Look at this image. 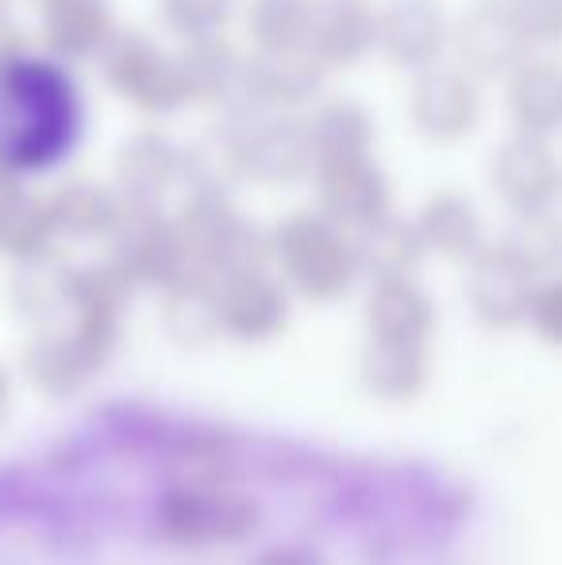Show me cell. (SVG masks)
Here are the masks:
<instances>
[{"label": "cell", "instance_id": "1", "mask_svg": "<svg viewBox=\"0 0 562 565\" xmlns=\"http://www.w3.org/2000/svg\"><path fill=\"white\" fill-rule=\"evenodd\" d=\"M89 108L62 58L23 54L0 74V162L15 173H51L85 139Z\"/></svg>", "mask_w": 562, "mask_h": 565}, {"label": "cell", "instance_id": "2", "mask_svg": "<svg viewBox=\"0 0 562 565\" xmlns=\"http://www.w3.org/2000/svg\"><path fill=\"white\" fill-rule=\"evenodd\" d=\"M271 258L282 277L308 300H339L359 281V250L351 231L331 224L324 212H293L271 235Z\"/></svg>", "mask_w": 562, "mask_h": 565}, {"label": "cell", "instance_id": "3", "mask_svg": "<svg viewBox=\"0 0 562 565\" xmlns=\"http://www.w3.org/2000/svg\"><path fill=\"white\" fill-rule=\"evenodd\" d=\"M178 227L185 235L193 266L209 274H232V269L266 266L271 258V235H263L220 185L189 189L178 212Z\"/></svg>", "mask_w": 562, "mask_h": 565}, {"label": "cell", "instance_id": "4", "mask_svg": "<svg viewBox=\"0 0 562 565\" xmlns=\"http://www.w3.org/2000/svg\"><path fill=\"white\" fill-rule=\"evenodd\" d=\"M100 70L116 97L150 116H170L189 105L185 77L178 54L162 51L150 35L136 28H116L100 51Z\"/></svg>", "mask_w": 562, "mask_h": 565}, {"label": "cell", "instance_id": "5", "mask_svg": "<svg viewBox=\"0 0 562 565\" xmlns=\"http://www.w3.org/2000/svg\"><path fill=\"white\" fill-rule=\"evenodd\" d=\"M108 243H113V262L136 289L162 292L185 269H193L178 216H166L162 204H128Z\"/></svg>", "mask_w": 562, "mask_h": 565}, {"label": "cell", "instance_id": "6", "mask_svg": "<svg viewBox=\"0 0 562 565\" xmlns=\"http://www.w3.org/2000/svg\"><path fill=\"white\" fill-rule=\"evenodd\" d=\"M240 127L243 178L263 185H297L316 170L308 119L293 113H227Z\"/></svg>", "mask_w": 562, "mask_h": 565}, {"label": "cell", "instance_id": "7", "mask_svg": "<svg viewBox=\"0 0 562 565\" xmlns=\"http://www.w3.org/2000/svg\"><path fill=\"white\" fill-rule=\"evenodd\" d=\"M255 527V508L232 489L216 484H181L158 508V531L173 546H224Z\"/></svg>", "mask_w": 562, "mask_h": 565}, {"label": "cell", "instance_id": "8", "mask_svg": "<svg viewBox=\"0 0 562 565\" xmlns=\"http://www.w3.org/2000/svg\"><path fill=\"white\" fill-rule=\"evenodd\" d=\"M409 119H413L416 135L435 147L463 142L481 124L478 77L470 70L439 66V62L421 70L409 89Z\"/></svg>", "mask_w": 562, "mask_h": 565}, {"label": "cell", "instance_id": "9", "mask_svg": "<svg viewBox=\"0 0 562 565\" xmlns=\"http://www.w3.org/2000/svg\"><path fill=\"white\" fill-rule=\"evenodd\" d=\"M466 266H470V274H466V297H470L474 316L486 328L509 331L528 323V308H532L540 274L509 243L481 246Z\"/></svg>", "mask_w": 562, "mask_h": 565}, {"label": "cell", "instance_id": "10", "mask_svg": "<svg viewBox=\"0 0 562 565\" xmlns=\"http://www.w3.org/2000/svg\"><path fill=\"white\" fill-rule=\"evenodd\" d=\"M489 181L512 216L548 212L562 196V162L543 135L517 131L494 150Z\"/></svg>", "mask_w": 562, "mask_h": 565}, {"label": "cell", "instance_id": "11", "mask_svg": "<svg viewBox=\"0 0 562 565\" xmlns=\"http://www.w3.org/2000/svg\"><path fill=\"white\" fill-rule=\"evenodd\" d=\"M220 331L240 342H266L289 323V292L266 266L232 269L216 277Z\"/></svg>", "mask_w": 562, "mask_h": 565}, {"label": "cell", "instance_id": "12", "mask_svg": "<svg viewBox=\"0 0 562 565\" xmlns=\"http://www.w3.org/2000/svg\"><path fill=\"white\" fill-rule=\"evenodd\" d=\"M316 201L320 212L343 231H362L393 212V189L374 158H339L316 166Z\"/></svg>", "mask_w": 562, "mask_h": 565}, {"label": "cell", "instance_id": "13", "mask_svg": "<svg viewBox=\"0 0 562 565\" xmlns=\"http://www.w3.org/2000/svg\"><path fill=\"white\" fill-rule=\"evenodd\" d=\"M324 74L328 70L300 51H274L247 58V82H243V97L227 113H297V108L312 105L324 93Z\"/></svg>", "mask_w": 562, "mask_h": 565}, {"label": "cell", "instance_id": "14", "mask_svg": "<svg viewBox=\"0 0 562 565\" xmlns=\"http://www.w3.org/2000/svg\"><path fill=\"white\" fill-rule=\"evenodd\" d=\"M447 15L435 0H390L385 12H378V51L401 70L435 66L447 51Z\"/></svg>", "mask_w": 562, "mask_h": 565}, {"label": "cell", "instance_id": "15", "mask_svg": "<svg viewBox=\"0 0 562 565\" xmlns=\"http://www.w3.org/2000/svg\"><path fill=\"white\" fill-rule=\"evenodd\" d=\"M324 70H351L378 51V12L370 0H316L305 39Z\"/></svg>", "mask_w": 562, "mask_h": 565}, {"label": "cell", "instance_id": "16", "mask_svg": "<svg viewBox=\"0 0 562 565\" xmlns=\"http://www.w3.org/2000/svg\"><path fill=\"white\" fill-rule=\"evenodd\" d=\"M185 150L162 131H136L120 142L113 162L116 193L124 204H162L166 193L181 181Z\"/></svg>", "mask_w": 562, "mask_h": 565}, {"label": "cell", "instance_id": "17", "mask_svg": "<svg viewBox=\"0 0 562 565\" xmlns=\"http://www.w3.org/2000/svg\"><path fill=\"white\" fill-rule=\"evenodd\" d=\"M463 70L474 77H509L528 58V39L509 12V0H481L458 28Z\"/></svg>", "mask_w": 562, "mask_h": 565}, {"label": "cell", "instance_id": "18", "mask_svg": "<svg viewBox=\"0 0 562 565\" xmlns=\"http://www.w3.org/2000/svg\"><path fill=\"white\" fill-rule=\"evenodd\" d=\"M181 77H185L189 105H240L243 82H247V58L227 43L224 35L185 39V51L178 54Z\"/></svg>", "mask_w": 562, "mask_h": 565}, {"label": "cell", "instance_id": "19", "mask_svg": "<svg viewBox=\"0 0 562 565\" xmlns=\"http://www.w3.org/2000/svg\"><path fill=\"white\" fill-rule=\"evenodd\" d=\"M116 31L108 0H43V43L54 58L93 62Z\"/></svg>", "mask_w": 562, "mask_h": 565}, {"label": "cell", "instance_id": "20", "mask_svg": "<svg viewBox=\"0 0 562 565\" xmlns=\"http://www.w3.org/2000/svg\"><path fill=\"white\" fill-rule=\"evenodd\" d=\"M362 385L374 396L393 404L416 401L432 377V358L427 342H397V339H374L370 335L367 350L359 358Z\"/></svg>", "mask_w": 562, "mask_h": 565}, {"label": "cell", "instance_id": "21", "mask_svg": "<svg viewBox=\"0 0 562 565\" xmlns=\"http://www.w3.org/2000/svg\"><path fill=\"white\" fill-rule=\"evenodd\" d=\"M509 116L517 131L543 135L551 139L562 131V62L551 58H524L509 77Z\"/></svg>", "mask_w": 562, "mask_h": 565}, {"label": "cell", "instance_id": "22", "mask_svg": "<svg viewBox=\"0 0 562 565\" xmlns=\"http://www.w3.org/2000/svg\"><path fill=\"white\" fill-rule=\"evenodd\" d=\"M367 328L374 339L427 342L435 331V305L413 277L374 281L367 300Z\"/></svg>", "mask_w": 562, "mask_h": 565}, {"label": "cell", "instance_id": "23", "mask_svg": "<svg viewBox=\"0 0 562 565\" xmlns=\"http://www.w3.org/2000/svg\"><path fill=\"white\" fill-rule=\"evenodd\" d=\"M354 250H359L362 274H370L374 281H390V277H413L421 269L427 246L416 231V220L385 212L370 227L354 231Z\"/></svg>", "mask_w": 562, "mask_h": 565}, {"label": "cell", "instance_id": "24", "mask_svg": "<svg viewBox=\"0 0 562 565\" xmlns=\"http://www.w3.org/2000/svg\"><path fill=\"white\" fill-rule=\"evenodd\" d=\"M427 254H439L447 262H470L486 246V224L474 201L463 193H435L416 216Z\"/></svg>", "mask_w": 562, "mask_h": 565}, {"label": "cell", "instance_id": "25", "mask_svg": "<svg viewBox=\"0 0 562 565\" xmlns=\"http://www.w3.org/2000/svg\"><path fill=\"white\" fill-rule=\"evenodd\" d=\"M46 204H51L59 235L66 238H108L120 224L124 209H128L116 189L89 178H74L66 185H59Z\"/></svg>", "mask_w": 562, "mask_h": 565}, {"label": "cell", "instance_id": "26", "mask_svg": "<svg viewBox=\"0 0 562 565\" xmlns=\"http://www.w3.org/2000/svg\"><path fill=\"white\" fill-rule=\"evenodd\" d=\"M162 323L178 342L201 347L220 335V308H216V274L193 266L162 289Z\"/></svg>", "mask_w": 562, "mask_h": 565}, {"label": "cell", "instance_id": "27", "mask_svg": "<svg viewBox=\"0 0 562 565\" xmlns=\"http://www.w3.org/2000/svg\"><path fill=\"white\" fill-rule=\"evenodd\" d=\"M308 135H312L316 166L339 162V158H367L378 142V124L359 100L336 97L316 105L308 116Z\"/></svg>", "mask_w": 562, "mask_h": 565}, {"label": "cell", "instance_id": "28", "mask_svg": "<svg viewBox=\"0 0 562 565\" xmlns=\"http://www.w3.org/2000/svg\"><path fill=\"white\" fill-rule=\"evenodd\" d=\"M23 373L46 396H70L97 373V365L70 331H43L23 350Z\"/></svg>", "mask_w": 562, "mask_h": 565}, {"label": "cell", "instance_id": "29", "mask_svg": "<svg viewBox=\"0 0 562 565\" xmlns=\"http://www.w3.org/2000/svg\"><path fill=\"white\" fill-rule=\"evenodd\" d=\"M59 227H54L51 204L39 201L28 189H15L12 196L0 201V254L12 262H31L54 254L59 243Z\"/></svg>", "mask_w": 562, "mask_h": 565}, {"label": "cell", "instance_id": "30", "mask_svg": "<svg viewBox=\"0 0 562 565\" xmlns=\"http://www.w3.org/2000/svg\"><path fill=\"white\" fill-rule=\"evenodd\" d=\"M12 277V308L31 320H46L70 308V285H74V269L54 262V254L31 262H15Z\"/></svg>", "mask_w": 562, "mask_h": 565}, {"label": "cell", "instance_id": "31", "mask_svg": "<svg viewBox=\"0 0 562 565\" xmlns=\"http://www.w3.org/2000/svg\"><path fill=\"white\" fill-rule=\"evenodd\" d=\"M316 0H251L247 31L255 51H300L308 39Z\"/></svg>", "mask_w": 562, "mask_h": 565}, {"label": "cell", "instance_id": "32", "mask_svg": "<svg viewBox=\"0 0 562 565\" xmlns=\"http://www.w3.org/2000/svg\"><path fill=\"white\" fill-rule=\"evenodd\" d=\"M505 243H509L540 277H551L562 269V220L551 209L517 216V224H512Z\"/></svg>", "mask_w": 562, "mask_h": 565}, {"label": "cell", "instance_id": "33", "mask_svg": "<svg viewBox=\"0 0 562 565\" xmlns=\"http://www.w3.org/2000/svg\"><path fill=\"white\" fill-rule=\"evenodd\" d=\"M240 0H158L162 23L181 39L224 35Z\"/></svg>", "mask_w": 562, "mask_h": 565}, {"label": "cell", "instance_id": "34", "mask_svg": "<svg viewBox=\"0 0 562 565\" xmlns=\"http://www.w3.org/2000/svg\"><path fill=\"white\" fill-rule=\"evenodd\" d=\"M528 46H562V0H509Z\"/></svg>", "mask_w": 562, "mask_h": 565}, {"label": "cell", "instance_id": "35", "mask_svg": "<svg viewBox=\"0 0 562 565\" xmlns=\"http://www.w3.org/2000/svg\"><path fill=\"white\" fill-rule=\"evenodd\" d=\"M528 323H532V331L543 342L562 347V269L536 285L532 308H528Z\"/></svg>", "mask_w": 562, "mask_h": 565}, {"label": "cell", "instance_id": "36", "mask_svg": "<svg viewBox=\"0 0 562 565\" xmlns=\"http://www.w3.org/2000/svg\"><path fill=\"white\" fill-rule=\"evenodd\" d=\"M23 54H28V35H23L20 23L0 8V74H4L8 66H15Z\"/></svg>", "mask_w": 562, "mask_h": 565}, {"label": "cell", "instance_id": "37", "mask_svg": "<svg viewBox=\"0 0 562 565\" xmlns=\"http://www.w3.org/2000/svg\"><path fill=\"white\" fill-rule=\"evenodd\" d=\"M8 401H12V385H8V373L0 370V419H4V412H8Z\"/></svg>", "mask_w": 562, "mask_h": 565}, {"label": "cell", "instance_id": "38", "mask_svg": "<svg viewBox=\"0 0 562 565\" xmlns=\"http://www.w3.org/2000/svg\"><path fill=\"white\" fill-rule=\"evenodd\" d=\"M0 8H4V0H0Z\"/></svg>", "mask_w": 562, "mask_h": 565}]
</instances>
